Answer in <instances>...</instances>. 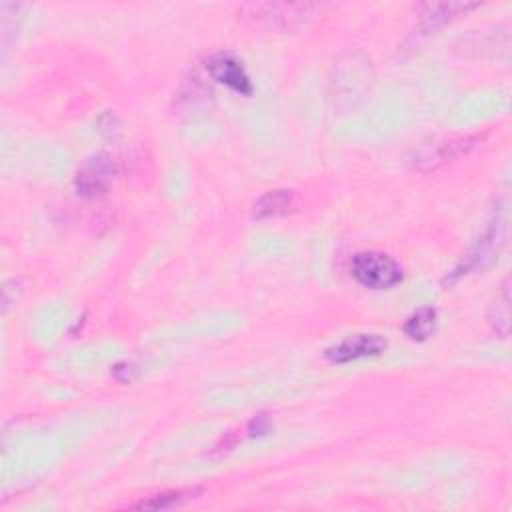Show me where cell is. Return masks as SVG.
Masks as SVG:
<instances>
[{
	"label": "cell",
	"mask_w": 512,
	"mask_h": 512,
	"mask_svg": "<svg viewBox=\"0 0 512 512\" xmlns=\"http://www.w3.org/2000/svg\"><path fill=\"white\" fill-rule=\"evenodd\" d=\"M386 346H388V342L378 334H356V336H348L346 340L326 348L324 356L332 364H348V362H354L360 358L378 356L386 350Z\"/></svg>",
	"instance_id": "obj_7"
},
{
	"label": "cell",
	"mask_w": 512,
	"mask_h": 512,
	"mask_svg": "<svg viewBox=\"0 0 512 512\" xmlns=\"http://www.w3.org/2000/svg\"><path fill=\"white\" fill-rule=\"evenodd\" d=\"M350 272L354 280L372 290H388L402 282V266L388 254L366 250L352 256Z\"/></svg>",
	"instance_id": "obj_3"
},
{
	"label": "cell",
	"mask_w": 512,
	"mask_h": 512,
	"mask_svg": "<svg viewBox=\"0 0 512 512\" xmlns=\"http://www.w3.org/2000/svg\"><path fill=\"white\" fill-rule=\"evenodd\" d=\"M114 174H116V164L112 162L110 156L106 154L92 156L78 168L74 176L76 192L84 198H96L110 188Z\"/></svg>",
	"instance_id": "obj_5"
},
{
	"label": "cell",
	"mask_w": 512,
	"mask_h": 512,
	"mask_svg": "<svg viewBox=\"0 0 512 512\" xmlns=\"http://www.w3.org/2000/svg\"><path fill=\"white\" fill-rule=\"evenodd\" d=\"M480 140H482V136H448L438 142L424 144L418 148V152L414 156V166H418L422 170L438 168V166L470 152L472 148L478 146Z\"/></svg>",
	"instance_id": "obj_4"
},
{
	"label": "cell",
	"mask_w": 512,
	"mask_h": 512,
	"mask_svg": "<svg viewBox=\"0 0 512 512\" xmlns=\"http://www.w3.org/2000/svg\"><path fill=\"white\" fill-rule=\"evenodd\" d=\"M320 6L314 2H248L240 6V14L252 22L276 30H294L314 16Z\"/></svg>",
	"instance_id": "obj_2"
},
{
	"label": "cell",
	"mask_w": 512,
	"mask_h": 512,
	"mask_svg": "<svg viewBox=\"0 0 512 512\" xmlns=\"http://www.w3.org/2000/svg\"><path fill=\"white\" fill-rule=\"evenodd\" d=\"M476 6H478L476 2H426L418 6L420 22L426 30H432Z\"/></svg>",
	"instance_id": "obj_9"
},
{
	"label": "cell",
	"mask_w": 512,
	"mask_h": 512,
	"mask_svg": "<svg viewBox=\"0 0 512 512\" xmlns=\"http://www.w3.org/2000/svg\"><path fill=\"white\" fill-rule=\"evenodd\" d=\"M506 242V210L502 206V202H496V206L492 208V214L486 222L484 232L480 234V238L476 240V244L472 246V250L468 252V256L464 258V262L460 266H456L448 276H446V284L456 282L460 276L472 272V270H482L486 266H490L502 246Z\"/></svg>",
	"instance_id": "obj_1"
},
{
	"label": "cell",
	"mask_w": 512,
	"mask_h": 512,
	"mask_svg": "<svg viewBox=\"0 0 512 512\" xmlns=\"http://www.w3.org/2000/svg\"><path fill=\"white\" fill-rule=\"evenodd\" d=\"M206 70H208L212 80H216L218 84H224L226 88H230V90H234L242 96H250L252 90H254L246 68L230 52L212 54L206 62Z\"/></svg>",
	"instance_id": "obj_6"
},
{
	"label": "cell",
	"mask_w": 512,
	"mask_h": 512,
	"mask_svg": "<svg viewBox=\"0 0 512 512\" xmlns=\"http://www.w3.org/2000/svg\"><path fill=\"white\" fill-rule=\"evenodd\" d=\"M296 204V194L294 190L288 188H276V190H268L266 194H262L252 208V216L256 220H270V218H278L284 216L288 212H292Z\"/></svg>",
	"instance_id": "obj_8"
},
{
	"label": "cell",
	"mask_w": 512,
	"mask_h": 512,
	"mask_svg": "<svg viewBox=\"0 0 512 512\" xmlns=\"http://www.w3.org/2000/svg\"><path fill=\"white\" fill-rule=\"evenodd\" d=\"M404 334L412 340H426L436 330V310L432 306L418 308L402 326Z\"/></svg>",
	"instance_id": "obj_12"
},
{
	"label": "cell",
	"mask_w": 512,
	"mask_h": 512,
	"mask_svg": "<svg viewBox=\"0 0 512 512\" xmlns=\"http://www.w3.org/2000/svg\"><path fill=\"white\" fill-rule=\"evenodd\" d=\"M248 430H250V434H252V436L268 432V430H270V420H268V416H264V414L254 416V418H252V422L248 424Z\"/></svg>",
	"instance_id": "obj_13"
},
{
	"label": "cell",
	"mask_w": 512,
	"mask_h": 512,
	"mask_svg": "<svg viewBox=\"0 0 512 512\" xmlns=\"http://www.w3.org/2000/svg\"><path fill=\"white\" fill-rule=\"evenodd\" d=\"M200 494L198 488H178V490H168V492H160V494H152L146 500H140L138 504H134L132 508L136 510H164V508H172L178 506L190 498H196Z\"/></svg>",
	"instance_id": "obj_11"
},
{
	"label": "cell",
	"mask_w": 512,
	"mask_h": 512,
	"mask_svg": "<svg viewBox=\"0 0 512 512\" xmlns=\"http://www.w3.org/2000/svg\"><path fill=\"white\" fill-rule=\"evenodd\" d=\"M488 324L500 338H506L510 332V280L508 278H504L494 302L490 304Z\"/></svg>",
	"instance_id": "obj_10"
}]
</instances>
